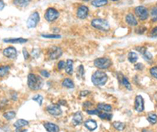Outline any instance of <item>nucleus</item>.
I'll return each instance as SVG.
<instances>
[{
	"instance_id": "f257e3e1",
	"label": "nucleus",
	"mask_w": 157,
	"mask_h": 132,
	"mask_svg": "<svg viewBox=\"0 0 157 132\" xmlns=\"http://www.w3.org/2000/svg\"><path fill=\"white\" fill-rule=\"evenodd\" d=\"M43 85L42 79L34 74H29L28 76V86L32 91L39 90Z\"/></svg>"
},
{
	"instance_id": "f03ea898",
	"label": "nucleus",
	"mask_w": 157,
	"mask_h": 132,
	"mask_svg": "<svg viewBox=\"0 0 157 132\" xmlns=\"http://www.w3.org/2000/svg\"><path fill=\"white\" fill-rule=\"evenodd\" d=\"M91 81L95 86H103L108 81V76L103 71H95L91 77Z\"/></svg>"
},
{
	"instance_id": "7ed1b4c3",
	"label": "nucleus",
	"mask_w": 157,
	"mask_h": 132,
	"mask_svg": "<svg viewBox=\"0 0 157 132\" xmlns=\"http://www.w3.org/2000/svg\"><path fill=\"white\" fill-rule=\"evenodd\" d=\"M91 26L95 29L103 31V32H108L110 29V25L108 22L106 20L101 19V18L93 19L91 21Z\"/></svg>"
},
{
	"instance_id": "20e7f679",
	"label": "nucleus",
	"mask_w": 157,
	"mask_h": 132,
	"mask_svg": "<svg viewBox=\"0 0 157 132\" xmlns=\"http://www.w3.org/2000/svg\"><path fill=\"white\" fill-rule=\"evenodd\" d=\"M93 64L96 67H98L99 69L105 70L108 69L112 64V62L108 58H98L93 61Z\"/></svg>"
},
{
	"instance_id": "39448f33",
	"label": "nucleus",
	"mask_w": 157,
	"mask_h": 132,
	"mask_svg": "<svg viewBox=\"0 0 157 132\" xmlns=\"http://www.w3.org/2000/svg\"><path fill=\"white\" fill-rule=\"evenodd\" d=\"M134 13H135L136 16L139 18L141 20H145L149 18V10H148V9L146 7H145L143 6H137L134 9Z\"/></svg>"
},
{
	"instance_id": "423d86ee",
	"label": "nucleus",
	"mask_w": 157,
	"mask_h": 132,
	"mask_svg": "<svg viewBox=\"0 0 157 132\" xmlns=\"http://www.w3.org/2000/svg\"><path fill=\"white\" fill-rule=\"evenodd\" d=\"M62 53H63V51L60 47L58 46H52L48 50V55H49V57L50 59H58V58H60L61 56Z\"/></svg>"
},
{
	"instance_id": "0eeeda50",
	"label": "nucleus",
	"mask_w": 157,
	"mask_h": 132,
	"mask_svg": "<svg viewBox=\"0 0 157 132\" xmlns=\"http://www.w3.org/2000/svg\"><path fill=\"white\" fill-rule=\"evenodd\" d=\"M40 17L38 12L32 13L27 20V27L28 28H34L39 22Z\"/></svg>"
},
{
	"instance_id": "6e6552de",
	"label": "nucleus",
	"mask_w": 157,
	"mask_h": 132,
	"mask_svg": "<svg viewBox=\"0 0 157 132\" xmlns=\"http://www.w3.org/2000/svg\"><path fill=\"white\" fill-rule=\"evenodd\" d=\"M60 14L58 10L54 8H49L45 14V19L48 22H54L59 17Z\"/></svg>"
},
{
	"instance_id": "1a4fd4ad",
	"label": "nucleus",
	"mask_w": 157,
	"mask_h": 132,
	"mask_svg": "<svg viewBox=\"0 0 157 132\" xmlns=\"http://www.w3.org/2000/svg\"><path fill=\"white\" fill-rule=\"evenodd\" d=\"M46 109V111L52 116H60L62 113L61 109V106H60L59 105H50Z\"/></svg>"
},
{
	"instance_id": "9d476101",
	"label": "nucleus",
	"mask_w": 157,
	"mask_h": 132,
	"mask_svg": "<svg viewBox=\"0 0 157 132\" xmlns=\"http://www.w3.org/2000/svg\"><path fill=\"white\" fill-rule=\"evenodd\" d=\"M134 109L137 112H143L145 110V103L143 97L141 95H137L134 101Z\"/></svg>"
},
{
	"instance_id": "9b49d317",
	"label": "nucleus",
	"mask_w": 157,
	"mask_h": 132,
	"mask_svg": "<svg viewBox=\"0 0 157 132\" xmlns=\"http://www.w3.org/2000/svg\"><path fill=\"white\" fill-rule=\"evenodd\" d=\"M88 14H89V9L86 6L82 5L79 6L76 11V15L80 19H85L87 17Z\"/></svg>"
},
{
	"instance_id": "f8f14e48",
	"label": "nucleus",
	"mask_w": 157,
	"mask_h": 132,
	"mask_svg": "<svg viewBox=\"0 0 157 132\" xmlns=\"http://www.w3.org/2000/svg\"><path fill=\"white\" fill-rule=\"evenodd\" d=\"M3 55L6 56V57L9 58V59H16L17 55V51L15 48L14 47H8L5 49L2 52Z\"/></svg>"
},
{
	"instance_id": "ddd939ff",
	"label": "nucleus",
	"mask_w": 157,
	"mask_h": 132,
	"mask_svg": "<svg viewBox=\"0 0 157 132\" xmlns=\"http://www.w3.org/2000/svg\"><path fill=\"white\" fill-rule=\"evenodd\" d=\"M3 41L6 43H25L28 41V39L22 38H4Z\"/></svg>"
},
{
	"instance_id": "4468645a",
	"label": "nucleus",
	"mask_w": 157,
	"mask_h": 132,
	"mask_svg": "<svg viewBox=\"0 0 157 132\" xmlns=\"http://www.w3.org/2000/svg\"><path fill=\"white\" fill-rule=\"evenodd\" d=\"M126 22L127 24H129L130 26H137V20L136 19L135 16L133 14H128L126 16Z\"/></svg>"
},
{
	"instance_id": "2eb2a0df",
	"label": "nucleus",
	"mask_w": 157,
	"mask_h": 132,
	"mask_svg": "<svg viewBox=\"0 0 157 132\" xmlns=\"http://www.w3.org/2000/svg\"><path fill=\"white\" fill-rule=\"evenodd\" d=\"M84 125L89 130H94L96 128H98V124L95 120H87L85 121Z\"/></svg>"
},
{
	"instance_id": "dca6fc26",
	"label": "nucleus",
	"mask_w": 157,
	"mask_h": 132,
	"mask_svg": "<svg viewBox=\"0 0 157 132\" xmlns=\"http://www.w3.org/2000/svg\"><path fill=\"white\" fill-rule=\"evenodd\" d=\"M44 128L49 132L59 131V128H58V125L52 124V123H45L44 124Z\"/></svg>"
},
{
	"instance_id": "f3484780",
	"label": "nucleus",
	"mask_w": 157,
	"mask_h": 132,
	"mask_svg": "<svg viewBox=\"0 0 157 132\" xmlns=\"http://www.w3.org/2000/svg\"><path fill=\"white\" fill-rule=\"evenodd\" d=\"M83 121V116H82V113L80 112H76L75 114L73 115V117H72V124L76 126V125H79Z\"/></svg>"
},
{
	"instance_id": "a211bd4d",
	"label": "nucleus",
	"mask_w": 157,
	"mask_h": 132,
	"mask_svg": "<svg viewBox=\"0 0 157 132\" xmlns=\"http://www.w3.org/2000/svg\"><path fill=\"white\" fill-rule=\"evenodd\" d=\"M64 69H65V72L68 75H72L73 74V61L72 59L67 60Z\"/></svg>"
},
{
	"instance_id": "6ab92c4d",
	"label": "nucleus",
	"mask_w": 157,
	"mask_h": 132,
	"mask_svg": "<svg viewBox=\"0 0 157 132\" xmlns=\"http://www.w3.org/2000/svg\"><path fill=\"white\" fill-rule=\"evenodd\" d=\"M32 0H14L13 2H14V5H16L17 6H19V7H25V6H28Z\"/></svg>"
},
{
	"instance_id": "aec40b11",
	"label": "nucleus",
	"mask_w": 157,
	"mask_h": 132,
	"mask_svg": "<svg viewBox=\"0 0 157 132\" xmlns=\"http://www.w3.org/2000/svg\"><path fill=\"white\" fill-rule=\"evenodd\" d=\"M28 125V121L24 120V119H20V120H17L16 122L14 124V126L16 128V129H19V128H21L24 126H27Z\"/></svg>"
},
{
	"instance_id": "412c9836",
	"label": "nucleus",
	"mask_w": 157,
	"mask_h": 132,
	"mask_svg": "<svg viewBox=\"0 0 157 132\" xmlns=\"http://www.w3.org/2000/svg\"><path fill=\"white\" fill-rule=\"evenodd\" d=\"M108 4V0H93L91 5L95 7H102Z\"/></svg>"
},
{
	"instance_id": "4be33fe9",
	"label": "nucleus",
	"mask_w": 157,
	"mask_h": 132,
	"mask_svg": "<svg viewBox=\"0 0 157 132\" xmlns=\"http://www.w3.org/2000/svg\"><path fill=\"white\" fill-rule=\"evenodd\" d=\"M10 67L9 66H1L0 67V77H3L8 74Z\"/></svg>"
},
{
	"instance_id": "5701e85b",
	"label": "nucleus",
	"mask_w": 157,
	"mask_h": 132,
	"mask_svg": "<svg viewBox=\"0 0 157 132\" xmlns=\"http://www.w3.org/2000/svg\"><path fill=\"white\" fill-rule=\"evenodd\" d=\"M98 109L100 111H104V112H109L111 110V106L110 105L104 104V103H100L98 105Z\"/></svg>"
},
{
	"instance_id": "b1692460",
	"label": "nucleus",
	"mask_w": 157,
	"mask_h": 132,
	"mask_svg": "<svg viewBox=\"0 0 157 132\" xmlns=\"http://www.w3.org/2000/svg\"><path fill=\"white\" fill-rule=\"evenodd\" d=\"M62 85L64 87H65V88H73L74 86H75L73 81L69 78L64 79V81H63V82H62Z\"/></svg>"
},
{
	"instance_id": "393cba45",
	"label": "nucleus",
	"mask_w": 157,
	"mask_h": 132,
	"mask_svg": "<svg viewBox=\"0 0 157 132\" xmlns=\"http://www.w3.org/2000/svg\"><path fill=\"white\" fill-rule=\"evenodd\" d=\"M149 122L151 124H155L157 122V115L154 112H150L147 117Z\"/></svg>"
},
{
	"instance_id": "a878e982",
	"label": "nucleus",
	"mask_w": 157,
	"mask_h": 132,
	"mask_svg": "<svg viewBox=\"0 0 157 132\" xmlns=\"http://www.w3.org/2000/svg\"><path fill=\"white\" fill-rule=\"evenodd\" d=\"M137 59H138V57H137V55L136 52H130L129 54H128V60L130 63H134L135 62H137Z\"/></svg>"
},
{
	"instance_id": "bb28decb",
	"label": "nucleus",
	"mask_w": 157,
	"mask_h": 132,
	"mask_svg": "<svg viewBox=\"0 0 157 132\" xmlns=\"http://www.w3.org/2000/svg\"><path fill=\"white\" fill-rule=\"evenodd\" d=\"M112 126L114 128H115L116 130H123L124 128H125V124L123 122H120V121H116V122H114L112 124Z\"/></svg>"
},
{
	"instance_id": "cd10ccee",
	"label": "nucleus",
	"mask_w": 157,
	"mask_h": 132,
	"mask_svg": "<svg viewBox=\"0 0 157 132\" xmlns=\"http://www.w3.org/2000/svg\"><path fill=\"white\" fill-rule=\"evenodd\" d=\"M122 84H123V85L124 87H125L127 89V90H129V91H131L132 90V87H131V85H130V83L128 81V80L127 79V77H122Z\"/></svg>"
},
{
	"instance_id": "c85d7f7f",
	"label": "nucleus",
	"mask_w": 157,
	"mask_h": 132,
	"mask_svg": "<svg viewBox=\"0 0 157 132\" xmlns=\"http://www.w3.org/2000/svg\"><path fill=\"white\" fill-rule=\"evenodd\" d=\"M150 16L152 18V22H157V9L155 6L152 7L150 11Z\"/></svg>"
},
{
	"instance_id": "c756f323",
	"label": "nucleus",
	"mask_w": 157,
	"mask_h": 132,
	"mask_svg": "<svg viewBox=\"0 0 157 132\" xmlns=\"http://www.w3.org/2000/svg\"><path fill=\"white\" fill-rule=\"evenodd\" d=\"M3 116H4L6 120H13L16 116V112H14V111H9V112H5L4 114H3Z\"/></svg>"
},
{
	"instance_id": "7c9ffc66",
	"label": "nucleus",
	"mask_w": 157,
	"mask_h": 132,
	"mask_svg": "<svg viewBox=\"0 0 157 132\" xmlns=\"http://www.w3.org/2000/svg\"><path fill=\"white\" fill-rule=\"evenodd\" d=\"M99 117L102 120H110L112 118V115L109 114V113H105V112H100L98 114Z\"/></svg>"
},
{
	"instance_id": "2f4dec72",
	"label": "nucleus",
	"mask_w": 157,
	"mask_h": 132,
	"mask_svg": "<svg viewBox=\"0 0 157 132\" xmlns=\"http://www.w3.org/2000/svg\"><path fill=\"white\" fill-rule=\"evenodd\" d=\"M141 55L143 56L144 59H145V60H147V61H151L152 59V54L150 53L149 51H147V50H145Z\"/></svg>"
},
{
	"instance_id": "473e14b6",
	"label": "nucleus",
	"mask_w": 157,
	"mask_h": 132,
	"mask_svg": "<svg viewBox=\"0 0 157 132\" xmlns=\"http://www.w3.org/2000/svg\"><path fill=\"white\" fill-rule=\"evenodd\" d=\"M84 73H85V71H84L83 66L80 65V67H78V69H77L78 77H80V78H83L84 76ZM79 77H78V78H79Z\"/></svg>"
},
{
	"instance_id": "72a5a7b5",
	"label": "nucleus",
	"mask_w": 157,
	"mask_h": 132,
	"mask_svg": "<svg viewBox=\"0 0 157 132\" xmlns=\"http://www.w3.org/2000/svg\"><path fill=\"white\" fill-rule=\"evenodd\" d=\"M32 99H33L34 101H36V103H38V104L39 105V106H41L42 103L43 98H42V96L41 95H36L32 98Z\"/></svg>"
},
{
	"instance_id": "f704fd0d",
	"label": "nucleus",
	"mask_w": 157,
	"mask_h": 132,
	"mask_svg": "<svg viewBox=\"0 0 157 132\" xmlns=\"http://www.w3.org/2000/svg\"><path fill=\"white\" fill-rule=\"evenodd\" d=\"M42 38H61V35L57 34H42Z\"/></svg>"
},
{
	"instance_id": "c9c22d12",
	"label": "nucleus",
	"mask_w": 157,
	"mask_h": 132,
	"mask_svg": "<svg viewBox=\"0 0 157 132\" xmlns=\"http://www.w3.org/2000/svg\"><path fill=\"white\" fill-rule=\"evenodd\" d=\"M149 71L152 76L157 80V67H152Z\"/></svg>"
},
{
	"instance_id": "e433bc0d",
	"label": "nucleus",
	"mask_w": 157,
	"mask_h": 132,
	"mask_svg": "<svg viewBox=\"0 0 157 132\" xmlns=\"http://www.w3.org/2000/svg\"><path fill=\"white\" fill-rule=\"evenodd\" d=\"M86 112L89 115H98L101 112L98 109H96V110H86Z\"/></svg>"
},
{
	"instance_id": "4c0bfd02",
	"label": "nucleus",
	"mask_w": 157,
	"mask_h": 132,
	"mask_svg": "<svg viewBox=\"0 0 157 132\" xmlns=\"http://www.w3.org/2000/svg\"><path fill=\"white\" fill-rule=\"evenodd\" d=\"M145 31H146V28H145V27H139V28H137V31H136V32H137L138 34H142Z\"/></svg>"
},
{
	"instance_id": "58836bf2",
	"label": "nucleus",
	"mask_w": 157,
	"mask_h": 132,
	"mask_svg": "<svg viewBox=\"0 0 157 132\" xmlns=\"http://www.w3.org/2000/svg\"><path fill=\"white\" fill-rule=\"evenodd\" d=\"M65 65H66V63H64V61H60L59 63H58V69L59 70L64 69V67H65Z\"/></svg>"
},
{
	"instance_id": "ea45409f",
	"label": "nucleus",
	"mask_w": 157,
	"mask_h": 132,
	"mask_svg": "<svg viewBox=\"0 0 157 132\" xmlns=\"http://www.w3.org/2000/svg\"><path fill=\"white\" fill-rule=\"evenodd\" d=\"M134 68H135L137 70H141L144 69V65L142 63H137V64L134 66Z\"/></svg>"
},
{
	"instance_id": "a19ab883",
	"label": "nucleus",
	"mask_w": 157,
	"mask_h": 132,
	"mask_svg": "<svg viewBox=\"0 0 157 132\" xmlns=\"http://www.w3.org/2000/svg\"><path fill=\"white\" fill-rule=\"evenodd\" d=\"M150 34H151L152 37H157V27H155V28H153Z\"/></svg>"
},
{
	"instance_id": "79ce46f5",
	"label": "nucleus",
	"mask_w": 157,
	"mask_h": 132,
	"mask_svg": "<svg viewBox=\"0 0 157 132\" xmlns=\"http://www.w3.org/2000/svg\"><path fill=\"white\" fill-rule=\"evenodd\" d=\"M40 74H41V75L42 76H43L44 77H50V73L49 72H47L46 70H42V71H40Z\"/></svg>"
},
{
	"instance_id": "37998d69",
	"label": "nucleus",
	"mask_w": 157,
	"mask_h": 132,
	"mask_svg": "<svg viewBox=\"0 0 157 132\" xmlns=\"http://www.w3.org/2000/svg\"><path fill=\"white\" fill-rule=\"evenodd\" d=\"M23 55H24V59H26V60L29 58V54H28V51H27L26 49H24V50H23Z\"/></svg>"
},
{
	"instance_id": "c03bdc74",
	"label": "nucleus",
	"mask_w": 157,
	"mask_h": 132,
	"mask_svg": "<svg viewBox=\"0 0 157 132\" xmlns=\"http://www.w3.org/2000/svg\"><path fill=\"white\" fill-rule=\"evenodd\" d=\"M32 56H33V57L35 58H37L38 57V56L39 55V50H35L32 51Z\"/></svg>"
},
{
	"instance_id": "a18cd8bd",
	"label": "nucleus",
	"mask_w": 157,
	"mask_h": 132,
	"mask_svg": "<svg viewBox=\"0 0 157 132\" xmlns=\"http://www.w3.org/2000/svg\"><path fill=\"white\" fill-rule=\"evenodd\" d=\"M88 94H89V91H83L80 92V96L84 97V96H86V95H88Z\"/></svg>"
},
{
	"instance_id": "49530a36",
	"label": "nucleus",
	"mask_w": 157,
	"mask_h": 132,
	"mask_svg": "<svg viewBox=\"0 0 157 132\" xmlns=\"http://www.w3.org/2000/svg\"><path fill=\"white\" fill-rule=\"evenodd\" d=\"M5 7V3L3 0H0V10H2Z\"/></svg>"
},
{
	"instance_id": "de8ad7c7",
	"label": "nucleus",
	"mask_w": 157,
	"mask_h": 132,
	"mask_svg": "<svg viewBox=\"0 0 157 132\" xmlns=\"http://www.w3.org/2000/svg\"><path fill=\"white\" fill-rule=\"evenodd\" d=\"M91 106H92V103H89V102H86V103H84V106H85V107Z\"/></svg>"
},
{
	"instance_id": "09e8293b",
	"label": "nucleus",
	"mask_w": 157,
	"mask_h": 132,
	"mask_svg": "<svg viewBox=\"0 0 157 132\" xmlns=\"http://www.w3.org/2000/svg\"><path fill=\"white\" fill-rule=\"evenodd\" d=\"M154 98H155V100L157 101V93H156V94H155V95H154Z\"/></svg>"
},
{
	"instance_id": "8fccbe9b",
	"label": "nucleus",
	"mask_w": 157,
	"mask_h": 132,
	"mask_svg": "<svg viewBox=\"0 0 157 132\" xmlns=\"http://www.w3.org/2000/svg\"><path fill=\"white\" fill-rule=\"evenodd\" d=\"M83 1H85V2H89L90 0H83Z\"/></svg>"
},
{
	"instance_id": "3c124183",
	"label": "nucleus",
	"mask_w": 157,
	"mask_h": 132,
	"mask_svg": "<svg viewBox=\"0 0 157 132\" xmlns=\"http://www.w3.org/2000/svg\"><path fill=\"white\" fill-rule=\"evenodd\" d=\"M111 1H114V2H117V1H119V0H111Z\"/></svg>"
},
{
	"instance_id": "603ef678",
	"label": "nucleus",
	"mask_w": 157,
	"mask_h": 132,
	"mask_svg": "<svg viewBox=\"0 0 157 132\" xmlns=\"http://www.w3.org/2000/svg\"><path fill=\"white\" fill-rule=\"evenodd\" d=\"M155 8H156V9H157V4H156V5H155Z\"/></svg>"
}]
</instances>
